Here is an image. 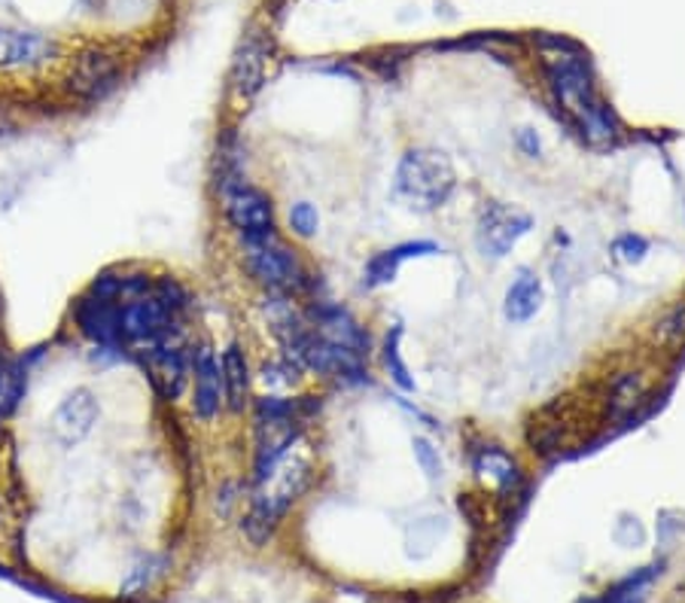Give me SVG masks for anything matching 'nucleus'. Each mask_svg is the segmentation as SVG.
<instances>
[{
    "instance_id": "obj_11",
    "label": "nucleus",
    "mask_w": 685,
    "mask_h": 603,
    "mask_svg": "<svg viewBox=\"0 0 685 603\" xmlns=\"http://www.w3.org/2000/svg\"><path fill=\"white\" fill-rule=\"evenodd\" d=\"M192 412L201 421H213L223 412V379H220V360L211 344L192 348Z\"/></svg>"
},
{
    "instance_id": "obj_21",
    "label": "nucleus",
    "mask_w": 685,
    "mask_h": 603,
    "mask_svg": "<svg viewBox=\"0 0 685 603\" xmlns=\"http://www.w3.org/2000/svg\"><path fill=\"white\" fill-rule=\"evenodd\" d=\"M153 297L162 302V305L174 314V318H187V311L192 308V297L187 287L180 284L178 278H171V274H165V278H155L153 281Z\"/></svg>"
},
{
    "instance_id": "obj_4",
    "label": "nucleus",
    "mask_w": 685,
    "mask_h": 603,
    "mask_svg": "<svg viewBox=\"0 0 685 603\" xmlns=\"http://www.w3.org/2000/svg\"><path fill=\"white\" fill-rule=\"evenodd\" d=\"M457 190V171L442 150L414 147L396 165V192L417 211H436Z\"/></svg>"
},
{
    "instance_id": "obj_23",
    "label": "nucleus",
    "mask_w": 685,
    "mask_h": 603,
    "mask_svg": "<svg viewBox=\"0 0 685 603\" xmlns=\"http://www.w3.org/2000/svg\"><path fill=\"white\" fill-rule=\"evenodd\" d=\"M475 470L482 475H491L496 485H512V479H515V463L500 449L482 451V458L475 461Z\"/></svg>"
},
{
    "instance_id": "obj_5",
    "label": "nucleus",
    "mask_w": 685,
    "mask_h": 603,
    "mask_svg": "<svg viewBox=\"0 0 685 603\" xmlns=\"http://www.w3.org/2000/svg\"><path fill=\"white\" fill-rule=\"evenodd\" d=\"M129 354L141 363L162 400L178 402L183 396L192 375V351L183 330L134 344Z\"/></svg>"
},
{
    "instance_id": "obj_13",
    "label": "nucleus",
    "mask_w": 685,
    "mask_h": 603,
    "mask_svg": "<svg viewBox=\"0 0 685 603\" xmlns=\"http://www.w3.org/2000/svg\"><path fill=\"white\" fill-rule=\"evenodd\" d=\"M56 52H59V47L49 37L37 34V31H24V28L0 24V68L3 71L47 64Z\"/></svg>"
},
{
    "instance_id": "obj_15",
    "label": "nucleus",
    "mask_w": 685,
    "mask_h": 603,
    "mask_svg": "<svg viewBox=\"0 0 685 603\" xmlns=\"http://www.w3.org/2000/svg\"><path fill=\"white\" fill-rule=\"evenodd\" d=\"M220 379H223V405L229 412H244L250 400V372L248 356L235 342L229 344L220 360Z\"/></svg>"
},
{
    "instance_id": "obj_26",
    "label": "nucleus",
    "mask_w": 685,
    "mask_h": 603,
    "mask_svg": "<svg viewBox=\"0 0 685 603\" xmlns=\"http://www.w3.org/2000/svg\"><path fill=\"white\" fill-rule=\"evenodd\" d=\"M613 253H615V260L627 262V265H637V262H643V257L649 253V241H646L643 235L627 232V235L615 238Z\"/></svg>"
},
{
    "instance_id": "obj_9",
    "label": "nucleus",
    "mask_w": 685,
    "mask_h": 603,
    "mask_svg": "<svg viewBox=\"0 0 685 603\" xmlns=\"http://www.w3.org/2000/svg\"><path fill=\"white\" fill-rule=\"evenodd\" d=\"M223 211L238 235H260L274 229L272 199L260 187H250L248 180H223Z\"/></svg>"
},
{
    "instance_id": "obj_6",
    "label": "nucleus",
    "mask_w": 685,
    "mask_h": 603,
    "mask_svg": "<svg viewBox=\"0 0 685 603\" xmlns=\"http://www.w3.org/2000/svg\"><path fill=\"white\" fill-rule=\"evenodd\" d=\"M533 229V217L506 201H487L475 220V248L485 260H503Z\"/></svg>"
},
{
    "instance_id": "obj_19",
    "label": "nucleus",
    "mask_w": 685,
    "mask_h": 603,
    "mask_svg": "<svg viewBox=\"0 0 685 603\" xmlns=\"http://www.w3.org/2000/svg\"><path fill=\"white\" fill-rule=\"evenodd\" d=\"M658 576H662V564L658 567H643L588 603H643Z\"/></svg>"
},
{
    "instance_id": "obj_18",
    "label": "nucleus",
    "mask_w": 685,
    "mask_h": 603,
    "mask_svg": "<svg viewBox=\"0 0 685 603\" xmlns=\"http://www.w3.org/2000/svg\"><path fill=\"white\" fill-rule=\"evenodd\" d=\"M265 83V47H260L256 40H250L248 47L241 49V56L235 61L232 71V96L238 101H250Z\"/></svg>"
},
{
    "instance_id": "obj_16",
    "label": "nucleus",
    "mask_w": 685,
    "mask_h": 603,
    "mask_svg": "<svg viewBox=\"0 0 685 603\" xmlns=\"http://www.w3.org/2000/svg\"><path fill=\"white\" fill-rule=\"evenodd\" d=\"M543 302H545L543 281H540L533 272H527V269H521L518 278H515L506 290L503 314H506L508 323H527V320L543 308Z\"/></svg>"
},
{
    "instance_id": "obj_17",
    "label": "nucleus",
    "mask_w": 685,
    "mask_h": 603,
    "mask_svg": "<svg viewBox=\"0 0 685 603\" xmlns=\"http://www.w3.org/2000/svg\"><path fill=\"white\" fill-rule=\"evenodd\" d=\"M430 253H442L439 244L433 241H409V244H396L393 250H384L379 257H372L366 265V284L369 287H381L391 284L400 265L405 260H414V257H430Z\"/></svg>"
},
{
    "instance_id": "obj_22",
    "label": "nucleus",
    "mask_w": 685,
    "mask_h": 603,
    "mask_svg": "<svg viewBox=\"0 0 685 603\" xmlns=\"http://www.w3.org/2000/svg\"><path fill=\"white\" fill-rule=\"evenodd\" d=\"M400 339H402V326H393L384 339V366L391 372V379L396 381V388H402L405 393L414 391V379L409 375V366L402 363L400 354Z\"/></svg>"
},
{
    "instance_id": "obj_25",
    "label": "nucleus",
    "mask_w": 685,
    "mask_h": 603,
    "mask_svg": "<svg viewBox=\"0 0 685 603\" xmlns=\"http://www.w3.org/2000/svg\"><path fill=\"white\" fill-rule=\"evenodd\" d=\"M162 561H143V564H138V567L131 570L129 580H125V585H122V597H134V594H141L143 589H150L153 585V580L162 573Z\"/></svg>"
},
{
    "instance_id": "obj_3",
    "label": "nucleus",
    "mask_w": 685,
    "mask_h": 603,
    "mask_svg": "<svg viewBox=\"0 0 685 603\" xmlns=\"http://www.w3.org/2000/svg\"><path fill=\"white\" fill-rule=\"evenodd\" d=\"M241 238V257L248 272L253 274V281L262 284L265 290H272L278 297H299L305 293L311 278L308 269L299 260L284 238L278 235V229L272 232H260V235H238Z\"/></svg>"
},
{
    "instance_id": "obj_14",
    "label": "nucleus",
    "mask_w": 685,
    "mask_h": 603,
    "mask_svg": "<svg viewBox=\"0 0 685 603\" xmlns=\"http://www.w3.org/2000/svg\"><path fill=\"white\" fill-rule=\"evenodd\" d=\"M117 311L119 305L89 297V293H83V297L73 302L77 326H80L85 339H92L98 348H101V344H104V348H122L117 332ZM122 351H125V348H122Z\"/></svg>"
},
{
    "instance_id": "obj_2",
    "label": "nucleus",
    "mask_w": 685,
    "mask_h": 603,
    "mask_svg": "<svg viewBox=\"0 0 685 603\" xmlns=\"http://www.w3.org/2000/svg\"><path fill=\"white\" fill-rule=\"evenodd\" d=\"M311 473L314 466L305 454H295V458L286 454L284 461L274 466L272 475L256 482V494L250 500V512L244 519V531L253 543H265L272 536L281 519L311 485Z\"/></svg>"
},
{
    "instance_id": "obj_8",
    "label": "nucleus",
    "mask_w": 685,
    "mask_h": 603,
    "mask_svg": "<svg viewBox=\"0 0 685 603\" xmlns=\"http://www.w3.org/2000/svg\"><path fill=\"white\" fill-rule=\"evenodd\" d=\"M122 86V64L104 49H89L77 56L68 77V92L83 104H101Z\"/></svg>"
},
{
    "instance_id": "obj_12",
    "label": "nucleus",
    "mask_w": 685,
    "mask_h": 603,
    "mask_svg": "<svg viewBox=\"0 0 685 603\" xmlns=\"http://www.w3.org/2000/svg\"><path fill=\"white\" fill-rule=\"evenodd\" d=\"M311 330L318 332L320 339H326L330 344H339L351 354L369 356V335L363 332V326L356 323L351 311H344L339 305H330V302H320V305L311 308Z\"/></svg>"
},
{
    "instance_id": "obj_24",
    "label": "nucleus",
    "mask_w": 685,
    "mask_h": 603,
    "mask_svg": "<svg viewBox=\"0 0 685 603\" xmlns=\"http://www.w3.org/2000/svg\"><path fill=\"white\" fill-rule=\"evenodd\" d=\"M290 229H293L299 238L318 235L320 229V213L311 201H299L290 208Z\"/></svg>"
},
{
    "instance_id": "obj_28",
    "label": "nucleus",
    "mask_w": 685,
    "mask_h": 603,
    "mask_svg": "<svg viewBox=\"0 0 685 603\" xmlns=\"http://www.w3.org/2000/svg\"><path fill=\"white\" fill-rule=\"evenodd\" d=\"M518 141L524 143V147H527V153H531V155H540V138H533V131H531V129H521Z\"/></svg>"
},
{
    "instance_id": "obj_27",
    "label": "nucleus",
    "mask_w": 685,
    "mask_h": 603,
    "mask_svg": "<svg viewBox=\"0 0 685 603\" xmlns=\"http://www.w3.org/2000/svg\"><path fill=\"white\" fill-rule=\"evenodd\" d=\"M414 458H417L421 470H424L430 479H439V475H442V461H439V454L433 451V445H430L424 436L414 439Z\"/></svg>"
},
{
    "instance_id": "obj_10",
    "label": "nucleus",
    "mask_w": 685,
    "mask_h": 603,
    "mask_svg": "<svg viewBox=\"0 0 685 603\" xmlns=\"http://www.w3.org/2000/svg\"><path fill=\"white\" fill-rule=\"evenodd\" d=\"M98 418H101V402H98L95 393L89 388H77L56 405L49 430H52V439L59 442L61 449H77L95 430Z\"/></svg>"
},
{
    "instance_id": "obj_1",
    "label": "nucleus",
    "mask_w": 685,
    "mask_h": 603,
    "mask_svg": "<svg viewBox=\"0 0 685 603\" xmlns=\"http://www.w3.org/2000/svg\"><path fill=\"white\" fill-rule=\"evenodd\" d=\"M548 86L555 92L561 113L585 141L594 147H606L618 138V122H615L613 110L603 104L580 61H552L548 64Z\"/></svg>"
},
{
    "instance_id": "obj_20",
    "label": "nucleus",
    "mask_w": 685,
    "mask_h": 603,
    "mask_svg": "<svg viewBox=\"0 0 685 603\" xmlns=\"http://www.w3.org/2000/svg\"><path fill=\"white\" fill-rule=\"evenodd\" d=\"M28 391V372L0 351V421L22 402Z\"/></svg>"
},
{
    "instance_id": "obj_7",
    "label": "nucleus",
    "mask_w": 685,
    "mask_h": 603,
    "mask_svg": "<svg viewBox=\"0 0 685 603\" xmlns=\"http://www.w3.org/2000/svg\"><path fill=\"white\" fill-rule=\"evenodd\" d=\"M174 330H183V320L174 318L153 293L131 299L125 305H119L117 311L119 344L125 351H131L134 344L150 342V339H159V335H168V332Z\"/></svg>"
}]
</instances>
